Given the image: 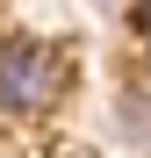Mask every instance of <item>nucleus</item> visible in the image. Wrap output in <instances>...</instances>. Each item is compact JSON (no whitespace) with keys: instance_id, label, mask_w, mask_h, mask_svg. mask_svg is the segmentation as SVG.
Here are the masks:
<instances>
[{"instance_id":"2","label":"nucleus","mask_w":151,"mask_h":158,"mask_svg":"<svg viewBox=\"0 0 151 158\" xmlns=\"http://www.w3.org/2000/svg\"><path fill=\"white\" fill-rule=\"evenodd\" d=\"M115 129H122V144H130L137 158H151V72L122 86V101H115Z\"/></svg>"},{"instance_id":"3","label":"nucleus","mask_w":151,"mask_h":158,"mask_svg":"<svg viewBox=\"0 0 151 158\" xmlns=\"http://www.w3.org/2000/svg\"><path fill=\"white\" fill-rule=\"evenodd\" d=\"M137 36L151 43V0H144V7H137Z\"/></svg>"},{"instance_id":"1","label":"nucleus","mask_w":151,"mask_h":158,"mask_svg":"<svg viewBox=\"0 0 151 158\" xmlns=\"http://www.w3.org/2000/svg\"><path fill=\"white\" fill-rule=\"evenodd\" d=\"M65 79L72 72H65L58 43H43V36L0 43V115H43V108H58Z\"/></svg>"}]
</instances>
